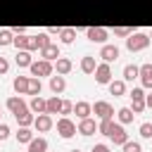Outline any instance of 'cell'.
Here are the masks:
<instances>
[{
  "label": "cell",
  "instance_id": "cell-1",
  "mask_svg": "<svg viewBox=\"0 0 152 152\" xmlns=\"http://www.w3.org/2000/svg\"><path fill=\"white\" fill-rule=\"evenodd\" d=\"M147 45H150V36H147V33L133 31V33L126 38V48H128L131 52H140V50H145Z\"/></svg>",
  "mask_w": 152,
  "mask_h": 152
},
{
  "label": "cell",
  "instance_id": "cell-2",
  "mask_svg": "<svg viewBox=\"0 0 152 152\" xmlns=\"http://www.w3.org/2000/svg\"><path fill=\"white\" fill-rule=\"evenodd\" d=\"M28 71H31V76H52V71H55V66H52V62H48V59H33L31 62V66H28Z\"/></svg>",
  "mask_w": 152,
  "mask_h": 152
},
{
  "label": "cell",
  "instance_id": "cell-3",
  "mask_svg": "<svg viewBox=\"0 0 152 152\" xmlns=\"http://www.w3.org/2000/svg\"><path fill=\"white\" fill-rule=\"evenodd\" d=\"M57 133H59L64 140H69V138L76 135V124H74L69 116H62V119H57Z\"/></svg>",
  "mask_w": 152,
  "mask_h": 152
},
{
  "label": "cell",
  "instance_id": "cell-4",
  "mask_svg": "<svg viewBox=\"0 0 152 152\" xmlns=\"http://www.w3.org/2000/svg\"><path fill=\"white\" fill-rule=\"evenodd\" d=\"M93 74H95V81H97L100 86H107V83L112 81V66H109V62H100Z\"/></svg>",
  "mask_w": 152,
  "mask_h": 152
},
{
  "label": "cell",
  "instance_id": "cell-5",
  "mask_svg": "<svg viewBox=\"0 0 152 152\" xmlns=\"http://www.w3.org/2000/svg\"><path fill=\"white\" fill-rule=\"evenodd\" d=\"M107 28H102V26H90V28H86V38L90 40V43H100V45H104L107 43Z\"/></svg>",
  "mask_w": 152,
  "mask_h": 152
},
{
  "label": "cell",
  "instance_id": "cell-6",
  "mask_svg": "<svg viewBox=\"0 0 152 152\" xmlns=\"http://www.w3.org/2000/svg\"><path fill=\"white\" fill-rule=\"evenodd\" d=\"M93 114H95L97 119H114V107H112L109 102H104V100H97V102L93 104Z\"/></svg>",
  "mask_w": 152,
  "mask_h": 152
},
{
  "label": "cell",
  "instance_id": "cell-7",
  "mask_svg": "<svg viewBox=\"0 0 152 152\" xmlns=\"http://www.w3.org/2000/svg\"><path fill=\"white\" fill-rule=\"evenodd\" d=\"M33 126H36V131L38 133H48L52 126H55V121H52V114H38L36 119H33Z\"/></svg>",
  "mask_w": 152,
  "mask_h": 152
},
{
  "label": "cell",
  "instance_id": "cell-8",
  "mask_svg": "<svg viewBox=\"0 0 152 152\" xmlns=\"http://www.w3.org/2000/svg\"><path fill=\"white\" fill-rule=\"evenodd\" d=\"M107 138H112V140H114V145H124V142L128 140V133H126L124 124H112V131H109V135H107Z\"/></svg>",
  "mask_w": 152,
  "mask_h": 152
},
{
  "label": "cell",
  "instance_id": "cell-9",
  "mask_svg": "<svg viewBox=\"0 0 152 152\" xmlns=\"http://www.w3.org/2000/svg\"><path fill=\"white\" fill-rule=\"evenodd\" d=\"M95 131H97V124H95V119H90V116H86V119H78L76 133H81V135H93Z\"/></svg>",
  "mask_w": 152,
  "mask_h": 152
},
{
  "label": "cell",
  "instance_id": "cell-10",
  "mask_svg": "<svg viewBox=\"0 0 152 152\" xmlns=\"http://www.w3.org/2000/svg\"><path fill=\"white\" fill-rule=\"evenodd\" d=\"M100 57H102V62H116V59H119V48L104 43V45L100 48Z\"/></svg>",
  "mask_w": 152,
  "mask_h": 152
},
{
  "label": "cell",
  "instance_id": "cell-11",
  "mask_svg": "<svg viewBox=\"0 0 152 152\" xmlns=\"http://www.w3.org/2000/svg\"><path fill=\"white\" fill-rule=\"evenodd\" d=\"M138 78H140L142 88H152V64L150 62L142 64V66H138Z\"/></svg>",
  "mask_w": 152,
  "mask_h": 152
},
{
  "label": "cell",
  "instance_id": "cell-12",
  "mask_svg": "<svg viewBox=\"0 0 152 152\" xmlns=\"http://www.w3.org/2000/svg\"><path fill=\"white\" fill-rule=\"evenodd\" d=\"M5 107H7V109H10L12 114H17L19 109H26L28 104L24 102V97H21V95H12V97H7V102H5Z\"/></svg>",
  "mask_w": 152,
  "mask_h": 152
},
{
  "label": "cell",
  "instance_id": "cell-13",
  "mask_svg": "<svg viewBox=\"0 0 152 152\" xmlns=\"http://www.w3.org/2000/svg\"><path fill=\"white\" fill-rule=\"evenodd\" d=\"M57 57H62V55H59V48H57L55 43H50V45H45V48H40V59H48V62H55Z\"/></svg>",
  "mask_w": 152,
  "mask_h": 152
},
{
  "label": "cell",
  "instance_id": "cell-14",
  "mask_svg": "<svg viewBox=\"0 0 152 152\" xmlns=\"http://www.w3.org/2000/svg\"><path fill=\"white\" fill-rule=\"evenodd\" d=\"M64 88H66V78H64L62 74H52V76H50V90H52L55 95H59Z\"/></svg>",
  "mask_w": 152,
  "mask_h": 152
},
{
  "label": "cell",
  "instance_id": "cell-15",
  "mask_svg": "<svg viewBox=\"0 0 152 152\" xmlns=\"http://www.w3.org/2000/svg\"><path fill=\"white\" fill-rule=\"evenodd\" d=\"M74 114H76L78 119H86V116H90V114H93V104H90V102H86V100H78V102L74 104Z\"/></svg>",
  "mask_w": 152,
  "mask_h": 152
},
{
  "label": "cell",
  "instance_id": "cell-16",
  "mask_svg": "<svg viewBox=\"0 0 152 152\" xmlns=\"http://www.w3.org/2000/svg\"><path fill=\"white\" fill-rule=\"evenodd\" d=\"M52 66L57 69V74L66 76V74L71 71V66H74V64H71V59H69V57H57V59L52 62Z\"/></svg>",
  "mask_w": 152,
  "mask_h": 152
},
{
  "label": "cell",
  "instance_id": "cell-17",
  "mask_svg": "<svg viewBox=\"0 0 152 152\" xmlns=\"http://www.w3.org/2000/svg\"><path fill=\"white\" fill-rule=\"evenodd\" d=\"M14 119H17V124H19V126H31L36 116H33V112L26 107V109H19V112L14 114Z\"/></svg>",
  "mask_w": 152,
  "mask_h": 152
},
{
  "label": "cell",
  "instance_id": "cell-18",
  "mask_svg": "<svg viewBox=\"0 0 152 152\" xmlns=\"http://www.w3.org/2000/svg\"><path fill=\"white\" fill-rule=\"evenodd\" d=\"M12 88H14L17 95H26V90H28V76H14Z\"/></svg>",
  "mask_w": 152,
  "mask_h": 152
},
{
  "label": "cell",
  "instance_id": "cell-19",
  "mask_svg": "<svg viewBox=\"0 0 152 152\" xmlns=\"http://www.w3.org/2000/svg\"><path fill=\"white\" fill-rule=\"evenodd\" d=\"M14 59H17V66H19V69H24V66L28 69L31 62H33V57H31L28 50H17V57H14Z\"/></svg>",
  "mask_w": 152,
  "mask_h": 152
},
{
  "label": "cell",
  "instance_id": "cell-20",
  "mask_svg": "<svg viewBox=\"0 0 152 152\" xmlns=\"http://www.w3.org/2000/svg\"><path fill=\"white\" fill-rule=\"evenodd\" d=\"M107 86H109V93H112L114 97H119V95H124V93H126V81H124V78H116V81L112 78Z\"/></svg>",
  "mask_w": 152,
  "mask_h": 152
},
{
  "label": "cell",
  "instance_id": "cell-21",
  "mask_svg": "<svg viewBox=\"0 0 152 152\" xmlns=\"http://www.w3.org/2000/svg\"><path fill=\"white\" fill-rule=\"evenodd\" d=\"M62 112V100L57 95H52L50 100H45V114H59Z\"/></svg>",
  "mask_w": 152,
  "mask_h": 152
},
{
  "label": "cell",
  "instance_id": "cell-22",
  "mask_svg": "<svg viewBox=\"0 0 152 152\" xmlns=\"http://www.w3.org/2000/svg\"><path fill=\"white\" fill-rule=\"evenodd\" d=\"M26 152H48V140L45 138H31V142H28V150Z\"/></svg>",
  "mask_w": 152,
  "mask_h": 152
},
{
  "label": "cell",
  "instance_id": "cell-23",
  "mask_svg": "<svg viewBox=\"0 0 152 152\" xmlns=\"http://www.w3.org/2000/svg\"><path fill=\"white\" fill-rule=\"evenodd\" d=\"M95 66H97V62H95V57H93V55L81 57V71H83V74H93V71H95Z\"/></svg>",
  "mask_w": 152,
  "mask_h": 152
},
{
  "label": "cell",
  "instance_id": "cell-24",
  "mask_svg": "<svg viewBox=\"0 0 152 152\" xmlns=\"http://www.w3.org/2000/svg\"><path fill=\"white\" fill-rule=\"evenodd\" d=\"M28 109H31L33 114H43V112H45V100H43L40 95H33L31 102H28Z\"/></svg>",
  "mask_w": 152,
  "mask_h": 152
},
{
  "label": "cell",
  "instance_id": "cell-25",
  "mask_svg": "<svg viewBox=\"0 0 152 152\" xmlns=\"http://www.w3.org/2000/svg\"><path fill=\"white\" fill-rule=\"evenodd\" d=\"M14 135H17V142L28 145V142H31V138H33V131H31L28 126H19V131H17Z\"/></svg>",
  "mask_w": 152,
  "mask_h": 152
},
{
  "label": "cell",
  "instance_id": "cell-26",
  "mask_svg": "<svg viewBox=\"0 0 152 152\" xmlns=\"http://www.w3.org/2000/svg\"><path fill=\"white\" fill-rule=\"evenodd\" d=\"M40 90H43L40 78L38 76H28V90H26V95H40Z\"/></svg>",
  "mask_w": 152,
  "mask_h": 152
},
{
  "label": "cell",
  "instance_id": "cell-27",
  "mask_svg": "<svg viewBox=\"0 0 152 152\" xmlns=\"http://www.w3.org/2000/svg\"><path fill=\"white\" fill-rule=\"evenodd\" d=\"M133 116H135V114H133V109H131V107H121V109L116 112L119 124H131V121H133Z\"/></svg>",
  "mask_w": 152,
  "mask_h": 152
},
{
  "label": "cell",
  "instance_id": "cell-28",
  "mask_svg": "<svg viewBox=\"0 0 152 152\" xmlns=\"http://www.w3.org/2000/svg\"><path fill=\"white\" fill-rule=\"evenodd\" d=\"M12 45H14L17 50H28V36H26V33H14Z\"/></svg>",
  "mask_w": 152,
  "mask_h": 152
},
{
  "label": "cell",
  "instance_id": "cell-29",
  "mask_svg": "<svg viewBox=\"0 0 152 152\" xmlns=\"http://www.w3.org/2000/svg\"><path fill=\"white\" fill-rule=\"evenodd\" d=\"M74 38H76V28H62V31H59V40H62L64 45L74 43Z\"/></svg>",
  "mask_w": 152,
  "mask_h": 152
},
{
  "label": "cell",
  "instance_id": "cell-30",
  "mask_svg": "<svg viewBox=\"0 0 152 152\" xmlns=\"http://www.w3.org/2000/svg\"><path fill=\"white\" fill-rule=\"evenodd\" d=\"M12 40H14V33H12V28H0V48H5V45H12Z\"/></svg>",
  "mask_w": 152,
  "mask_h": 152
},
{
  "label": "cell",
  "instance_id": "cell-31",
  "mask_svg": "<svg viewBox=\"0 0 152 152\" xmlns=\"http://www.w3.org/2000/svg\"><path fill=\"white\" fill-rule=\"evenodd\" d=\"M138 78V66L135 64H126L124 66V81H133Z\"/></svg>",
  "mask_w": 152,
  "mask_h": 152
},
{
  "label": "cell",
  "instance_id": "cell-32",
  "mask_svg": "<svg viewBox=\"0 0 152 152\" xmlns=\"http://www.w3.org/2000/svg\"><path fill=\"white\" fill-rule=\"evenodd\" d=\"M112 124H114V119H100V124H97V133H102V135H109V131H112Z\"/></svg>",
  "mask_w": 152,
  "mask_h": 152
},
{
  "label": "cell",
  "instance_id": "cell-33",
  "mask_svg": "<svg viewBox=\"0 0 152 152\" xmlns=\"http://www.w3.org/2000/svg\"><path fill=\"white\" fill-rule=\"evenodd\" d=\"M121 150H124V152H142V147H140L138 140H126V142L121 145Z\"/></svg>",
  "mask_w": 152,
  "mask_h": 152
},
{
  "label": "cell",
  "instance_id": "cell-34",
  "mask_svg": "<svg viewBox=\"0 0 152 152\" xmlns=\"http://www.w3.org/2000/svg\"><path fill=\"white\" fill-rule=\"evenodd\" d=\"M138 133H140V138H152V124L150 121H145V124H140V128H138Z\"/></svg>",
  "mask_w": 152,
  "mask_h": 152
},
{
  "label": "cell",
  "instance_id": "cell-35",
  "mask_svg": "<svg viewBox=\"0 0 152 152\" xmlns=\"http://www.w3.org/2000/svg\"><path fill=\"white\" fill-rule=\"evenodd\" d=\"M128 97H131V100H145V88H142V86H135V88L128 93Z\"/></svg>",
  "mask_w": 152,
  "mask_h": 152
},
{
  "label": "cell",
  "instance_id": "cell-36",
  "mask_svg": "<svg viewBox=\"0 0 152 152\" xmlns=\"http://www.w3.org/2000/svg\"><path fill=\"white\" fill-rule=\"evenodd\" d=\"M133 33V28H128V26H114V36H119V38H128Z\"/></svg>",
  "mask_w": 152,
  "mask_h": 152
},
{
  "label": "cell",
  "instance_id": "cell-37",
  "mask_svg": "<svg viewBox=\"0 0 152 152\" xmlns=\"http://www.w3.org/2000/svg\"><path fill=\"white\" fill-rule=\"evenodd\" d=\"M131 109H133V114H140V112H145V109H147V104H145V100H133Z\"/></svg>",
  "mask_w": 152,
  "mask_h": 152
},
{
  "label": "cell",
  "instance_id": "cell-38",
  "mask_svg": "<svg viewBox=\"0 0 152 152\" xmlns=\"http://www.w3.org/2000/svg\"><path fill=\"white\" fill-rule=\"evenodd\" d=\"M59 114H74V102H66V100H62V112Z\"/></svg>",
  "mask_w": 152,
  "mask_h": 152
},
{
  "label": "cell",
  "instance_id": "cell-39",
  "mask_svg": "<svg viewBox=\"0 0 152 152\" xmlns=\"http://www.w3.org/2000/svg\"><path fill=\"white\" fill-rule=\"evenodd\" d=\"M10 138V126L5 121H0V140H7Z\"/></svg>",
  "mask_w": 152,
  "mask_h": 152
},
{
  "label": "cell",
  "instance_id": "cell-40",
  "mask_svg": "<svg viewBox=\"0 0 152 152\" xmlns=\"http://www.w3.org/2000/svg\"><path fill=\"white\" fill-rule=\"evenodd\" d=\"M7 71H10V62H7V57H0V76L7 74Z\"/></svg>",
  "mask_w": 152,
  "mask_h": 152
},
{
  "label": "cell",
  "instance_id": "cell-41",
  "mask_svg": "<svg viewBox=\"0 0 152 152\" xmlns=\"http://www.w3.org/2000/svg\"><path fill=\"white\" fill-rule=\"evenodd\" d=\"M93 152H109V147L104 142H97V145H93Z\"/></svg>",
  "mask_w": 152,
  "mask_h": 152
},
{
  "label": "cell",
  "instance_id": "cell-42",
  "mask_svg": "<svg viewBox=\"0 0 152 152\" xmlns=\"http://www.w3.org/2000/svg\"><path fill=\"white\" fill-rule=\"evenodd\" d=\"M145 104L152 109V93H150V95H145Z\"/></svg>",
  "mask_w": 152,
  "mask_h": 152
},
{
  "label": "cell",
  "instance_id": "cell-43",
  "mask_svg": "<svg viewBox=\"0 0 152 152\" xmlns=\"http://www.w3.org/2000/svg\"><path fill=\"white\" fill-rule=\"evenodd\" d=\"M71 152H81V150H71Z\"/></svg>",
  "mask_w": 152,
  "mask_h": 152
},
{
  "label": "cell",
  "instance_id": "cell-44",
  "mask_svg": "<svg viewBox=\"0 0 152 152\" xmlns=\"http://www.w3.org/2000/svg\"><path fill=\"white\" fill-rule=\"evenodd\" d=\"M150 43H152V33H150Z\"/></svg>",
  "mask_w": 152,
  "mask_h": 152
},
{
  "label": "cell",
  "instance_id": "cell-45",
  "mask_svg": "<svg viewBox=\"0 0 152 152\" xmlns=\"http://www.w3.org/2000/svg\"><path fill=\"white\" fill-rule=\"evenodd\" d=\"M0 121H2V112H0Z\"/></svg>",
  "mask_w": 152,
  "mask_h": 152
},
{
  "label": "cell",
  "instance_id": "cell-46",
  "mask_svg": "<svg viewBox=\"0 0 152 152\" xmlns=\"http://www.w3.org/2000/svg\"><path fill=\"white\" fill-rule=\"evenodd\" d=\"M150 140H152V138H150Z\"/></svg>",
  "mask_w": 152,
  "mask_h": 152
}]
</instances>
